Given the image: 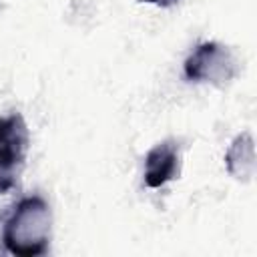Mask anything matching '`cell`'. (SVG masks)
Wrapping results in <instances>:
<instances>
[{
  "instance_id": "cell-1",
  "label": "cell",
  "mask_w": 257,
  "mask_h": 257,
  "mask_svg": "<svg viewBox=\"0 0 257 257\" xmlns=\"http://www.w3.org/2000/svg\"><path fill=\"white\" fill-rule=\"evenodd\" d=\"M52 237L50 205L38 197L20 199L2 227V241L8 253L18 257L46 255Z\"/></svg>"
},
{
  "instance_id": "cell-2",
  "label": "cell",
  "mask_w": 257,
  "mask_h": 257,
  "mask_svg": "<svg viewBox=\"0 0 257 257\" xmlns=\"http://www.w3.org/2000/svg\"><path fill=\"white\" fill-rule=\"evenodd\" d=\"M30 149V133L20 112L0 116V195L16 187Z\"/></svg>"
},
{
  "instance_id": "cell-3",
  "label": "cell",
  "mask_w": 257,
  "mask_h": 257,
  "mask_svg": "<svg viewBox=\"0 0 257 257\" xmlns=\"http://www.w3.org/2000/svg\"><path fill=\"white\" fill-rule=\"evenodd\" d=\"M235 72L237 62L233 54L217 42L199 44L185 60V76L195 82H227Z\"/></svg>"
},
{
  "instance_id": "cell-4",
  "label": "cell",
  "mask_w": 257,
  "mask_h": 257,
  "mask_svg": "<svg viewBox=\"0 0 257 257\" xmlns=\"http://www.w3.org/2000/svg\"><path fill=\"white\" fill-rule=\"evenodd\" d=\"M179 175V147L175 141H163L155 145L145 157V183L151 189H159Z\"/></svg>"
},
{
  "instance_id": "cell-5",
  "label": "cell",
  "mask_w": 257,
  "mask_h": 257,
  "mask_svg": "<svg viewBox=\"0 0 257 257\" xmlns=\"http://www.w3.org/2000/svg\"><path fill=\"white\" fill-rule=\"evenodd\" d=\"M141 2H147V4H155V6H163V8H167V6H173V4L179 2V0H141Z\"/></svg>"
}]
</instances>
